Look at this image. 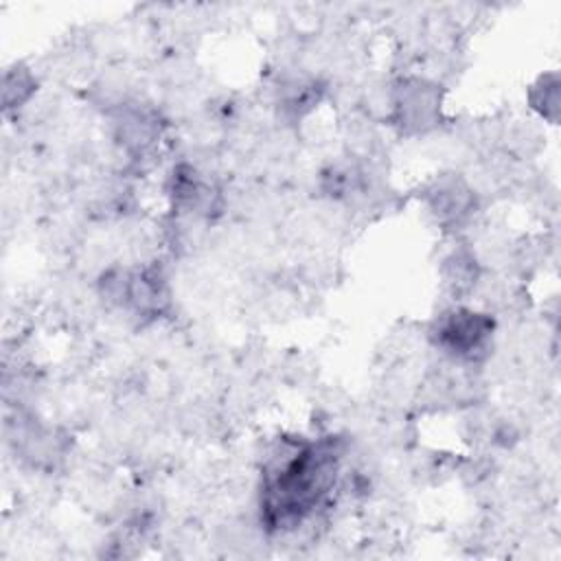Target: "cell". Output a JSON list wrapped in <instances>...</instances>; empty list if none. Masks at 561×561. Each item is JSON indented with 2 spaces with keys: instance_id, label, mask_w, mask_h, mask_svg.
<instances>
[{
  "instance_id": "obj_1",
  "label": "cell",
  "mask_w": 561,
  "mask_h": 561,
  "mask_svg": "<svg viewBox=\"0 0 561 561\" xmlns=\"http://www.w3.org/2000/svg\"><path fill=\"white\" fill-rule=\"evenodd\" d=\"M340 469L335 440L302 445L276 465L265 484V513L272 526H291L309 515L333 489Z\"/></svg>"
},
{
  "instance_id": "obj_2",
  "label": "cell",
  "mask_w": 561,
  "mask_h": 561,
  "mask_svg": "<svg viewBox=\"0 0 561 561\" xmlns=\"http://www.w3.org/2000/svg\"><path fill=\"white\" fill-rule=\"evenodd\" d=\"M493 322L482 316L467 309H458L447 313L438 322V344L462 359H473L480 351H484L489 337H491Z\"/></svg>"
}]
</instances>
